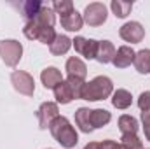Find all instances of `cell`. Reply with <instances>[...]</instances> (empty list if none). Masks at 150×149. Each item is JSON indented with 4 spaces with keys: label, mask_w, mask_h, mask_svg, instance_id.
I'll return each mask as SVG.
<instances>
[{
    "label": "cell",
    "mask_w": 150,
    "mask_h": 149,
    "mask_svg": "<svg viewBox=\"0 0 150 149\" xmlns=\"http://www.w3.org/2000/svg\"><path fill=\"white\" fill-rule=\"evenodd\" d=\"M40 81H42L44 88H47V90H54V88L63 81V75H61V72H59L56 67H47V69L42 70V74H40Z\"/></svg>",
    "instance_id": "obj_11"
},
{
    "label": "cell",
    "mask_w": 150,
    "mask_h": 149,
    "mask_svg": "<svg viewBox=\"0 0 150 149\" xmlns=\"http://www.w3.org/2000/svg\"><path fill=\"white\" fill-rule=\"evenodd\" d=\"M115 47L110 40H98V49H96V56L94 60H98L100 63H112L115 58Z\"/></svg>",
    "instance_id": "obj_9"
},
{
    "label": "cell",
    "mask_w": 150,
    "mask_h": 149,
    "mask_svg": "<svg viewBox=\"0 0 150 149\" xmlns=\"http://www.w3.org/2000/svg\"><path fill=\"white\" fill-rule=\"evenodd\" d=\"M67 74L84 81V79H86V75H87V67H86V63H84L80 58L72 56V58H68V60H67Z\"/></svg>",
    "instance_id": "obj_13"
},
{
    "label": "cell",
    "mask_w": 150,
    "mask_h": 149,
    "mask_svg": "<svg viewBox=\"0 0 150 149\" xmlns=\"http://www.w3.org/2000/svg\"><path fill=\"white\" fill-rule=\"evenodd\" d=\"M142 123H143V126H150V109L142 111Z\"/></svg>",
    "instance_id": "obj_29"
},
{
    "label": "cell",
    "mask_w": 150,
    "mask_h": 149,
    "mask_svg": "<svg viewBox=\"0 0 150 149\" xmlns=\"http://www.w3.org/2000/svg\"><path fill=\"white\" fill-rule=\"evenodd\" d=\"M11 82H12V86H14V90L18 93H21L25 97H33V93H35V81L28 72L14 70L11 74Z\"/></svg>",
    "instance_id": "obj_4"
},
{
    "label": "cell",
    "mask_w": 150,
    "mask_h": 149,
    "mask_svg": "<svg viewBox=\"0 0 150 149\" xmlns=\"http://www.w3.org/2000/svg\"><path fill=\"white\" fill-rule=\"evenodd\" d=\"M75 123H77V126L80 128V132L91 133V132L94 130L93 125H91V109H87V107L77 109V111H75Z\"/></svg>",
    "instance_id": "obj_14"
},
{
    "label": "cell",
    "mask_w": 150,
    "mask_h": 149,
    "mask_svg": "<svg viewBox=\"0 0 150 149\" xmlns=\"http://www.w3.org/2000/svg\"><path fill=\"white\" fill-rule=\"evenodd\" d=\"M110 7H112L113 14L117 16V18H126L129 12H131V9H133V2H124V0H113L112 4H110Z\"/></svg>",
    "instance_id": "obj_23"
},
{
    "label": "cell",
    "mask_w": 150,
    "mask_h": 149,
    "mask_svg": "<svg viewBox=\"0 0 150 149\" xmlns=\"http://www.w3.org/2000/svg\"><path fill=\"white\" fill-rule=\"evenodd\" d=\"M113 93V82L110 77L107 75H98L93 81L86 82L82 88V100L87 102H98V100H105Z\"/></svg>",
    "instance_id": "obj_1"
},
{
    "label": "cell",
    "mask_w": 150,
    "mask_h": 149,
    "mask_svg": "<svg viewBox=\"0 0 150 149\" xmlns=\"http://www.w3.org/2000/svg\"><path fill=\"white\" fill-rule=\"evenodd\" d=\"M32 21H35V23L42 25V27H51V28H52V27H54V21H56L54 11H52L49 5L44 4V7L40 9V12L35 16V19H32Z\"/></svg>",
    "instance_id": "obj_19"
},
{
    "label": "cell",
    "mask_w": 150,
    "mask_h": 149,
    "mask_svg": "<svg viewBox=\"0 0 150 149\" xmlns=\"http://www.w3.org/2000/svg\"><path fill=\"white\" fill-rule=\"evenodd\" d=\"M133 102V97L127 90H117L112 97V104L115 109H127Z\"/></svg>",
    "instance_id": "obj_21"
},
{
    "label": "cell",
    "mask_w": 150,
    "mask_h": 149,
    "mask_svg": "<svg viewBox=\"0 0 150 149\" xmlns=\"http://www.w3.org/2000/svg\"><path fill=\"white\" fill-rule=\"evenodd\" d=\"M49 130H51V135L54 137V140L59 142L63 148H67V149L75 148L77 142H79V135H77L75 128L70 125V121L65 116H58L51 123Z\"/></svg>",
    "instance_id": "obj_2"
},
{
    "label": "cell",
    "mask_w": 150,
    "mask_h": 149,
    "mask_svg": "<svg viewBox=\"0 0 150 149\" xmlns=\"http://www.w3.org/2000/svg\"><path fill=\"white\" fill-rule=\"evenodd\" d=\"M107 21V7L100 2H93L84 9V23L89 27H100Z\"/></svg>",
    "instance_id": "obj_5"
},
{
    "label": "cell",
    "mask_w": 150,
    "mask_h": 149,
    "mask_svg": "<svg viewBox=\"0 0 150 149\" xmlns=\"http://www.w3.org/2000/svg\"><path fill=\"white\" fill-rule=\"evenodd\" d=\"M84 149H100V142H89Z\"/></svg>",
    "instance_id": "obj_30"
},
{
    "label": "cell",
    "mask_w": 150,
    "mask_h": 149,
    "mask_svg": "<svg viewBox=\"0 0 150 149\" xmlns=\"http://www.w3.org/2000/svg\"><path fill=\"white\" fill-rule=\"evenodd\" d=\"M72 47V40L67 35H56V39L52 40V44L49 46V51L54 56H61L65 53H68V49Z\"/></svg>",
    "instance_id": "obj_18"
},
{
    "label": "cell",
    "mask_w": 150,
    "mask_h": 149,
    "mask_svg": "<svg viewBox=\"0 0 150 149\" xmlns=\"http://www.w3.org/2000/svg\"><path fill=\"white\" fill-rule=\"evenodd\" d=\"M72 44H74L75 51H77L80 56H84V58H87V60H93V58L96 56L98 40H94V39H86V37H75L74 40H72Z\"/></svg>",
    "instance_id": "obj_8"
},
{
    "label": "cell",
    "mask_w": 150,
    "mask_h": 149,
    "mask_svg": "<svg viewBox=\"0 0 150 149\" xmlns=\"http://www.w3.org/2000/svg\"><path fill=\"white\" fill-rule=\"evenodd\" d=\"M134 69L138 74H150V49H142L134 54Z\"/></svg>",
    "instance_id": "obj_15"
},
{
    "label": "cell",
    "mask_w": 150,
    "mask_h": 149,
    "mask_svg": "<svg viewBox=\"0 0 150 149\" xmlns=\"http://www.w3.org/2000/svg\"><path fill=\"white\" fill-rule=\"evenodd\" d=\"M0 56L5 65L16 67L23 56V46L18 40H0Z\"/></svg>",
    "instance_id": "obj_3"
},
{
    "label": "cell",
    "mask_w": 150,
    "mask_h": 149,
    "mask_svg": "<svg viewBox=\"0 0 150 149\" xmlns=\"http://www.w3.org/2000/svg\"><path fill=\"white\" fill-rule=\"evenodd\" d=\"M54 98L58 100V104H70L74 100V93H72V88L67 81H61L56 88H54Z\"/></svg>",
    "instance_id": "obj_17"
},
{
    "label": "cell",
    "mask_w": 150,
    "mask_h": 149,
    "mask_svg": "<svg viewBox=\"0 0 150 149\" xmlns=\"http://www.w3.org/2000/svg\"><path fill=\"white\" fill-rule=\"evenodd\" d=\"M42 7H44V4L38 2V0H26V2H19V4H18V9L21 11V16H23L26 21L35 19V16L40 12Z\"/></svg>",
    "instance_id": "obj_12"
},
{
    "label": "cell",
    "mask_w": 150,
    "mask_h": 149,
    "mask_svg": "<svg viewBox=\"0 0 150 149\" xmlns=\"http://www.w3.org/2000/svg\"><path fill=\"white\" fill-rule=\"evenodd\" d=\"M120 144H122V146H126L127 149H143V144H142V140L136 137V133H131V135H122Z\"/></svg>",
    "instance_id": "obj_25"
},
{
    "label": "cell",
    "mask_w": 150,
    "mask_h": 149,
    "mask_svg": "<svg viewBox=\"0 0 150 149\" xmlns=\"http://www.w3.org/2000/svg\"><path fill=\"white\" fill-rule=\"evenodd\" d=\"M58 112H59L58 104H54V102H44L37 111L38 128H40V130H47V128L51 126V123L59 116Z\"/></svg>",
    "instance_id": "obj_6"
},
{
    "label": "cell",
    "mask_w": 150,
    "mask_h": 149,
    "mask_svg": "<svg viewBox=\"0 0 150 149\" xmlns=\"http://www.w3.org/2000/svg\"><path fill=\"white\" fill-rule=\"evenodd\" d=\"M100 149H127V148L122 146L120 142H115V140H103V142H100Z\"/></svg>",
    "instance_id": "obj_28"
},
{
    "label": "cell",
    "mask_w": 150,
    "mask_h": 149,
    "mask_svg": "<svg viewBox=\"0 0 150 149\" xmlns=\"http://www.w3.org/2000/svg\"><path fill=\"white\" fill-rule=\"evenodd\" d=\"M82 25H84V18L77 11H74L68 16H63L61 18V27L65 30H68V32H79L82 28Z\"/></svg>",
    "instance_id": "obj_16"
},
{
    "label": "cell",
    "mask_w": 150,
    "mask_h": 149,
    "mask_svg": "<svg viewBox=\"0 0 150 149\" xmlns=\"http://www.w3.org/2000/svg\"><path fill=\"white\" fill-rule=\"evenodd\" d=\"M138 107H140L142 111L150 109V91H143V93L138 97Z\"/></svg>",
    "instance_id": "obj_27"
},
{
    "label": "cell",
    "mask_w": 150,
    "mask_h": 149,
    "mask_svg": "<svg viewBox=\"0 0 150 149\" xmlns=\"http://www.w3.org/2000/svg\"><path fill=\"white\" fill-rule=\"evenodd\" d=\"M134 51L129 47V46H120L119 49H117V53H115V58H113V65L117 67V69H126V67H129L133 62H134Z\"/></svg>",
    "instance_id": "obj_10"
},
{
    "label": "cell",
    "mask_w": 150,
    "mask_h": 149,
    "mask_svg": "<svg viewBox=\"0 0 150 149\" xmlns=\"http://www.w3.org/2000/svg\"><path fill=\"white\" fill-rule=\"evenodd\" d=\"M143 132H145V137H147V140H150V126H143Z\"/></svg>",
    "instance_id": "obj_31"
},
{
    "label": "cell",
    "mask_w": 150,
    "mask_h": 149,
    "mask_svg": "<svg viewBox=\"0 0 150 149\" xmlns=\"http://www.w3.org/2000/svg\"><path fill=\"white\" fill-rule=\"evenodd\" d=\"M112 119V114L105 109H94L91 111V125L93 128H103L105 125H108Z\"/></svg>",
    "instance_id": "obj_22"
},
{
    "label": "cell",
    "mask_w": 150,
    "mask_h": 149,
    "mask_svg": "<svg viewBox=\"0 0 150 149\" xmlns=\"http://www.w3.org/2000/svg\"><path fill=\"white\" fill-rule=\"evenodd\" d=\"M119 130L122 132V135H131V133H136L138 132V121L129 116V114H124L119 117Z\"/></svg>",
    "instance_id": "obj_20"
},
{
    "label": "cell",
    "mask_w": 150,
    "mask_h": 149,
    "mask_svg": "<svg viewBox=\"0 0 150 149\" xmlns=\"http://www.w3.org/2000/svg\"><path fill=\"white\" fill-rule=\"evenodd\" d=\"M52 11L61 14V18H63V16H68L70 12H74V4H72V0H56L52 4Z\"/></svg>",
    "instance_id": "obj_24"
},
{
    "label": "cell",
    "mask_w": 150,
    "mask_h": 149,
    "mask_svg": "<svg viewBox=\"0 0 150 149\" xmlns=\"http://www.w3.org/2000/svg\"><path fill=\"white\" fill-rule=\"evenodd\" d=\"M119 35L124 39L126 42L138 44V42H142L143 37H145V28H143L142 23H138V21H129V23H126V25L120 27Z\"/></svg>",
    "instance_id": "obj_7"
},
{
    "label": "cell",
    "mask_w": 150,
    "mask_h": 149,
    "mask_svg": "<svg viewBox=\"0 0 150 149\" xmlns=\"http://www.w3.org/2000/svg\"><path fill=\"white\" fill-rule=\"evenodd\" d=\"M67 82L70 84V88H72V93H74L75 98H80V95H82V88H84V81L82 79H77V77H72V75H68V79H67Z\"/></svg>",
    "instance_id": "obj_26"
}]
</instances>
